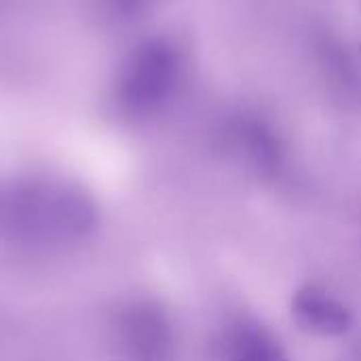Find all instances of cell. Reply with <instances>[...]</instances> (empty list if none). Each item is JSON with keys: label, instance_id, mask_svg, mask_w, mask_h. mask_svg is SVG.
<instances>
[{"label": "cell", "instance_id": "5b68a950", "mask_svg": "<svg viewBox=\"0 0 361 361\" xmlns=\"http://www.w3.org/2000/svg\"><path fill=\"white\" fill-rule=\"evenodd\" d=\"M294 317L307 332L319 336H338L349 330L351 313L324 290L309 288L294 298Z\"/></svg>", "mask_w": 361, "mask_h": 361}, {"label": "cell", "instance_id": "277c9868", "mask_svg": "<svg viewBox=\"0 0 361 361\" xmlns=\"http://www.w3.org/2000/svg\"><path fill=\"white\" fill-rule=\"evenodd\" d=\"M97 226V209L87 192L68 184H51L49 247H72L87 241Z\"/></svg>", "mask_w": 361, "mask_h": 361}, {"label": "cell", "instance_id": "8992f818", "mask_svg": "<svg viewBox=\"0 0 361 361\" xmlns=\"http://www.w3.org/2000/svg\"><path fill=\"white\" fill-rule=\"evenodd\" d=\"M224 361H290V357L267 328L239 324L226 334Z\"/></svg>", "mask_w": 361, "mask_h": 361}, {"label": "cell", "instance_id": "3957f363", "mask_svg": "<svg viewBox=\"0 0 361 361\" xmlns=\"http://www.w3.org/2000/svg\"><path fill=\"white\" fill-rule=\"evenodd\" d=\"M116 351L121 361H169V326L161 311L146 302L123 309L116 319Z\"/></svg>", "mask_w": 361, "mask_h": 361}, {"label": "cell", "instance_id": "7a4b0ae2", "mask_svg": "<svg viewBox=\"0 0 361 361\" xmlns=\"http://www.w3.org/2000/svg\"><path fill=\"white\" fill-rule=\"evenodd\" d=\"M176 80V57L159 42L142 47L123 76V99L131 110H152L171 91Z\"/></svg>", "mask_w": 361, "mask_h": 361}, {"label": "cell", "instance_id": "6da1fadb", "mask_svg": "<svg viewBox=\"0 0 361 361\" xmlns=\"http://www.w3.org/2000/svg\"><path fill=\"white\" fill-rule=\"evenodd\" d=\"M51 184L21 182L0 197V239L13 245L49 247Z\"/></svg>", "mask_w": 361, "mask_h": 361}]
</instances>
